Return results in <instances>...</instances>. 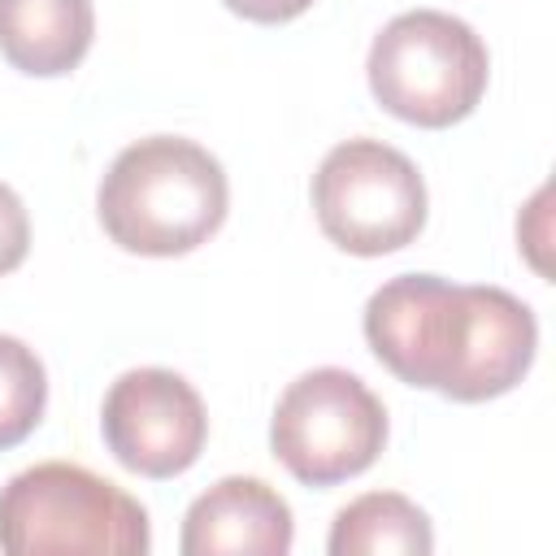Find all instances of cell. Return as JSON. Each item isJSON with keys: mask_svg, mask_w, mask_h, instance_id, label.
I'll return each mask as SVG.
<instances>
[{"mask_svg": "<svg viewBox=\"0 0 556 556\" xmlns=\"http://www.w3.org/2000/svg\"><path fill=\"white\" fill-rule=\"evenodd\" d=\"M326 547L330 556H426L434 552V530L408 495L369 491L334 513Z\"/></svg>", "mask_w": 556, "mask_h": 556, "instance_id": "10", "label": "cell"}, {"mask_svg": "<svg viewBox=\"0 0 556 556\" xmlns=\"http://www.w3.org/2000/svg\"><path fill=\"white\" fill-rule=\"evenodd\" d=\"M269 447L304 486H334L378 460L387 447V408L356 374L321 365L278 395Z\"/></svg>", "mask_w": 556, "mask_h": 556, "instance_id": "6", "label": "cell"}, {"mask_svg": "<svg viewBox=\"0 0 556 556\" xmlns=\"http://www.w3.org/2000/svg\"><path fill=\"white\" fill-rule=\"evenodd\" d=\"M365 339L400 382L482 404L530 374L539 321L530 304L504 287L400 274L365 300Z\"/></svg>", "mask_w": 556, "mask_h": 556, "instance_id": "1", "label": "cell"}, {"mask_svg": "<svg viewBox=\"0 0 556 556\" xmlns=\"http://www.w3.org/2000/svg\"><path fill=\"white\" fill-rule=\"evenodd\" d=\"M365 74L391 117L443 130L478 109L491 56L469 22L439 9H408L374 35Z\"/></svg>", "mask_w": 556, "mask_h": 556, "instance_id": "4", "label": "cell"}, {"mask_svg": "<svg viewBox=\"0 0 556 556\" xmlns=\"http://www.w3.org/2000/svg\"><path fill=\"white\" fill-rule=\"evenodd\" d=\"M148 547L143 504L83 465L43 460L0 486V552L9 556H143Z\"/></svg>", "mask_w": 556, "mask_h": 556, "instance_id": "3", "label": "cell"}, {"mask_svg": "<svg viewBox=\"0 0 556 556\" xmlns=\"http://www.w3.org/2000/svg\"><path fill=\"white\" fill-rule=\"evenodd\" d=\"M230 13L248 17V22H261V26H274V22H291L300 17L313 0H222Z\"/></svg>", "mask_w": 556, "mask_h": 556, "instance_id": "13", "label": "cell"}, {"mask_svg": "<svg viewBox=\"0 0 556 556\" xmlns=\"http://www.w3.org/2000/svg\"><path fill=\"white\" fill-rule=\"evenodd\" d=\"M48 404V374L35 348L13 334H0V452L17 447L39 421Z\"/></svg>", "mask_w": 556, "mask_h": 556, "instance_id": "11", "label": "cell"}, {"mask_svg": "<svg viewBox=\"0 0 556 556\" xmlns=\"http://www.w3.org/2000/svg\"><path fill=\"white\" fill-rule=\"evenodd\" d=\"M222 161L182 135H148L122 148L100 178L96 213L122 252L182 256L226 222Z\"/></svg>", "mask_w": 556, "mask_h": 556, "instance_id": "2", "label": "cell"}, {"mask_svg": "<svg viewBox=\"0 0 556 556\" xmlns=\"http://www.w3.org/2000/svg\"><path fill=\"white\" fill-rule=\"evenodd\" d=\"M96 35L91 0H0V52L30 78L70 74Z\"/></svg>", "mask_w": 556, "mask_h": 556, "instance_id": "9", "label": "cell"}, {"mask_svg": "<svg viewBox=\"0 0 556 556\" xmlns=\"http://www.w3.org/2000/svg\"><path fill=\"white\" fill-rule=\"evenodd\" d=\"M30 252V217L22 195L0 182V274H13Z\"/></svg>", "mask_w": 556, "mask_h": 556, "instance_id": "12", "label": "cell"}, {"mask_svg": "<svg viewBox=\"0 0 556 556\" xmlns=\"http://www.w3.org/2000/svg\"><path fill=\"white\" fill-rule=\"evenodd\" d=\"M313 213L334 248L352 256H387L421 235L426 178L382 139H343L313 174Z\"/></svg>", "mask_w": 556, "mask_h": 556, "instance_id": "5", "label": "cell"}, {"mask_svg": "<svg viewBox=\"0 0 556 556\" xmlns=\"http://www.w3.org/2000/svg\"><path fill=\"white\" fill-rule=\"evenodd\" d=\"M291 504L261 478H222L182 517V556H282L291 552Z\"/></svg>", "mask_w": 556, "mask_h": 556, "instance_id": "8", "label": "cell"}, {"mask_svg": "<svg viewBox=\"0 0 556 556\" xmlns=\"http://www.w3.org/2000/svg\"><path fill=\"white\" fill-rule=\"evenodd\" d=\"M100 430L117 465L143 478L187 473L208 439V413L200 391L161 365L126 369L100 408Z\"/></svg>", "mask_w": 556, "mask_h": 556, "instance_id": "7", "label": "cell"}]
</instances>
